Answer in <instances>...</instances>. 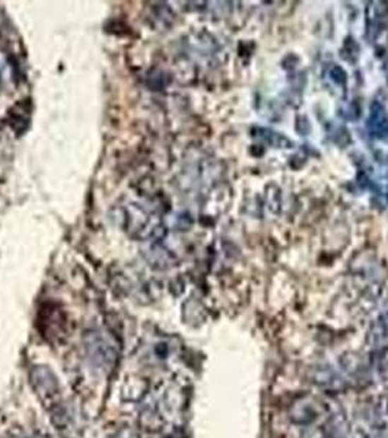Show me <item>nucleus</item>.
I'll return each mask as SVG.
<instances>
[{"label": "nucleus", "instance_id": "nucleus-1", "mask_svg": "<svg viewBox=\"0 0 388 438\" xmlns=\"http://www.w3.org/2000/svg\"><path fill=\"white\" fill-rule=\"evenodd\" d=\"M120 224L123 230L134 239H148L156 235L158 221L153 211L148 209L143 202L131 201L119 208Z\"/></svg>", "mask_w": 388, "mask_h": 438}, {"label": "nucleus", "instance_id": "nucleus-2", "mask_svg": "<svg viewBox=\"0 0 388 438\" xmlns=\"http://www.w3.org/2000/svg\"><path fill=\"white\" fill-rule=\"evenodd\" d=\"M86 350L88 355L93 358L94 362L100 365H110L114 362L117 353L114 343L101 332H90L86 338Z\"/></svg>", "mask_w": 388, "mask_h": 438}, {"label": "nucleus", "instance_id": "nucleus-3", "mask_svg": "<svg viewBox=\"0 0 388 438\" xmlns=\"http://www.w3.org/2000/svg\"><path fill=\"white\" fill-rule=\"evenodd\" d=\"M33 386L37 390L38 396L44 401H53L57 398V380L47 367H35L33 369Z\"/></svg>", "mask_w": 388, "mask_h": 438}, {"label": "nucleus", "instance_id": "nucleus-4", "mask_svg": "<svg viewBox=\"0 0 388 438\" xmlns=\"http://www.w3.org/2000/svg\"><path fill=\"white\" fill-rule=\"evenodd\" d=\"M110 438H138V437H136V434L131 432L130 430H123V431H120V432H117V434H114V435L110 437Z\"/></svg>", "mask_w": 388, "mask_h": 438}, {"label": "nucleus", "instance_id": "nucleus-5", "mask_svg": "<svg viewBox=\"0 0 388 438\" xmlns=\"http://www.w3.org/2000/svg\"><path fill=\"white\" fill-rule=\"evenodd\" d=\"M35 438H49V437H44V435H38V437H35Z\"/></svg>", "mask_w": 388, "mask_h": 438}]
</instances>
